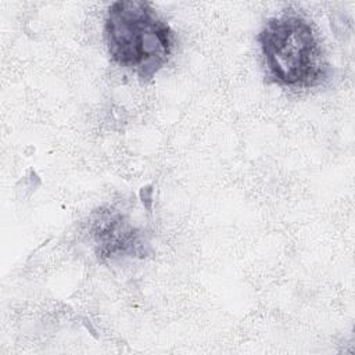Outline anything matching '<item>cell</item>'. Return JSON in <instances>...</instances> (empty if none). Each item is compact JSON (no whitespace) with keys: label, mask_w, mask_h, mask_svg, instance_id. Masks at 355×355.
I'll use <instances>...</instances> for the list:
<instances>
[{"label":"cell","mask_w":355,"mask_h":355,"mask_svg":"<svg viewBox=\"0 0 355 355\" xmlns=\"http://www.w3.org/2000/svg\"><path fill=\"white\" fill-rule=\"evenodd\" d=\"M104 37L112 61L150 82L171 60L175 33L148 1L118 0L111 3L104 22Z\"/></svg>","instance_id":"cell-1"},{"label":"cell","mask_w":355,"mask_h":355,"mask_svg":"<svg viewBox=\"0 0 355 355\" xmlns=\"http://www.w3.org/2000/svg\"><path fill=\"white\" fill-rule=\"evenodd\" d=\"M90 226L96 252L100 258L119 259L143 254L141 232L121 211L101 208L94 212Z\"/></svg>","instance_id":"cell-3"},{"label":"cell","mask_w":355,"mask_h":355,"mask_svg":"<svg viewBox=\"0 0 355 355\" xmlns=\"http://www.w3.org/2000/svg\"><path fill=\"white\" fill-rule=\"evenodd\" d=\"M266 76L288 89H311L330 76L322 43L312 24L298 14L269 18L257 36Z\"/></svg>","instance_id":"cell-2"}]
</instances>
